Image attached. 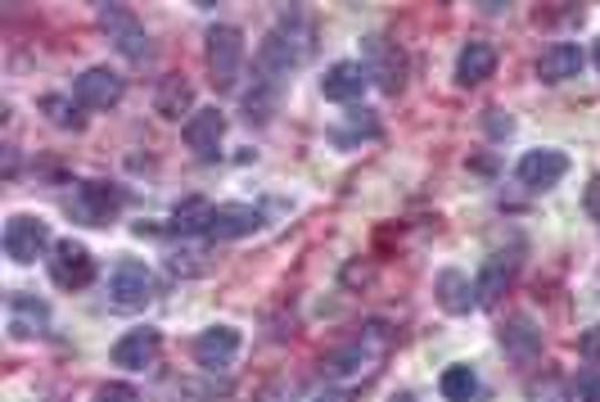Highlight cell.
Returning <instances> with one entry per match:
<instances>
[{
	"instance_id": "6da1fadb",
	"label": "cell",
	"mask_w": 600,
	"mask_h": 402,
	"mask_svg": "<svg viewBox=\"0 0 600 402\" xmlns=\"http://www.w3.org/2000/svg\"><path fill=\"white\" fill-rule=\"evenodd\" d=\"M307 54H312V28H307V19L298 10H289L272 32L262 37V46H257V73L266 82H285L298 63H307Z\"/></svg>"
},
{
	"instance_id": "7a4b0ae2",
	"label": "cell",
	"mask_w": 600,
	"mask_h": 402,
	"mask_svg": "<svg viewBox=\"0 0 600 402\" xmlns=\"http://www.w3.org/2000/svg\"><path fill=\"white\" fill-rule=\"evenodd\" d=\"M204 63H209V82H213L217 91H235L240 69H244V32H240L235 23H217V28H209Z\"/></svg>"
},
{
	"instance_id": "3957f363",
	"label": "cell",
	"mask_w": 600,
	"mask_h": 402,
	"mask_svg": "<svg viewBox=\"0 0 600 402\" xmlns=\"http://www.w3.org/2000/svg\"><path fill=\"white\" fill-rule=\"evenodd\" d=\"M126 209V190L113 181H78L69 194V213L82 227H109Z\"/></svg>"
},
{
	"instance_id": "277c9868",
	"label": "cell",
	"mask_w": 600,
	"mask_h": 402,
	"mask_svg": "<svg viewBox=\"0 0 600 402\" xmlns=\"http://www.w3.org/2000/svg\"><path fill=\"white\" fill-rule=\"evenodd\" d=\"M95 23L104 28V37L113 41V50H118L126 63H145V59H150V32H145V23L131 14L126 6H100Z\"/></svg>"
},
{
	"instance_id": "5b68a950",
	"label": "cell",
	"mask_w": 600,
	"mask_h": 402,
	"mask_svg": "<svg viewBox=\"0 0 600 402\" xmlns=\"http://www.w3.org/2000/svg\"><path fill=\"white\" fill-rule=\"evenodd\" d=\"M154 299V272L136 258H122L109 272V303L122 312H141Z\"/></svg>"
},
{
	"instance_id": "8992f818",
	"label": "cell",
	"mask_w": 600,
	"mask_h": 402,
	"mask_svg": "<svg viewBox=\"0 0 600 402\" xmlns=\"http://www.w3.org/2000/svg\"><path fill=\"white\" fill-rule=\"evenodd\" d=\"M0 244H6V258H10V262L28 267V262L45 258V249H54V244H50V222H41V218H32V213H14V218L6 222V235H0Z\"/></svg>"
},
{
	"instance_id": "52a82bcc",
	"label": "cell",
	"mask_w": 600,
	"mask_h": 402,
	"mask_svg": "<svg viewBox=\"0 0 600 402\" xmlns=\"http://www.w3.org/2000/svg\"><path fill=\"white\" fill-rule=\"evenodd\" d=\"M45 262H50V281H54L59 290H87V285L95 281V258H91V249L78 244V240H59Z\"/></svg>"
},
{
	"instance_id": "ba28073f",
	"label": "cell",
	"mask_w": 600,
	"mask_h": 402,
	"mask_svg": "<svg viewBox=\"0 0 600 402\" xmlns=\"http://www.w3.org/2000/svg\"><path fill=\"white\" fill-rule=\"evenodd\" d=\"M362 69H366V78H370L384 96H397V91H403V82H407V59H403V50L388 46L384 37H366Z\"/></svg>"
},
{
	"instance_id": "9c48e42d",
	"label": "cell",
	"mask_w": 600,
	"mask_h": 402,
	"mask_svg": "<svg viewBox=\"0 0 600 402\" xmlns=\"http://www.w3.org/2000/svg\"><path fill=\"white\" fill-rule=\"evenodd\" d=\"M240 344H244V340H240L235 325H209V330L194 334L190 353H194V362L204 366V371H226V366H235Z\"/></svg>"
},
{
	"instance_id": "30bf717a",
	"label": "cell",
	"mask_w": 600,
	"mask_h": 402,
	"mask_svg": "<svg viewBox=\"0 0 600 402\" xmlns=\"http://www.w3.org/2000/svg\"><path fill=\"white\" fill-rule=\"evenodd\" d=\"M185 150H194V159L213 163L222 154V137H226V113L222 109H194L185 118Z\"/></svg>"
},
{
	"instance_id": "8fae6325",
	"label": "cell",
	"mask_w": 600,
	"mask_h": 402,
	"mask_svg": "<svg viewBox=\"0 0 600 402\" xmlns=\"http://www.w3.org/2000/svg\"><path fill=\"white\" fill-rule=\"evenodd\" d=\"M379 353H384V334H379V325H370V330L357 334L353 344H344L339 353H329L325 371L329 375H366L379 362Z\"/></svg>"
},
{
	"instance_id": "7c38bea8",
	"label": "cell",
	"mask_w": 600,
	"mask_h": 402,
	"mask_svg": "<svg viewBox=\"0 0 600 402\" xmlns=\"http://www.w3.org/2000/svg\"><path fill=\"white\" fill-rule=\"evenodd\" d=\"M515 177L528 190H551V185H560L569 177V154H560V150H528L515 163Z\"/></svg>"
},
{
	"instance_id": "4fadbf2b",
	"label": "cell",
	"mask_w": 600,
	"mask_h": 402,
	"mask_svg": "<svg viewBox=\"0 0 600 402\" xmlns=\"http://www.w3.org/2000/svg\"><path fill=\"white\" fill-rule=\"evenodd\" d=\"M122 96H126V82H122V73H113V69H87L78 82H73V100L82 104V109H113V104H122Z\"/></svg>"
},
{
	"instance_id": "5bb4252c",
	"label": "cell",
	"mask_w": 600,
	"mask_h": 402,
	"mask_svg": "<svg viewBox=\"0 0 600 402\" xmlns=\"http://www.w3.org/2000/svg\"><path fill=\"white\" fill-rule=\"evenodd\" d=\"M159 353H163V334L150 330V325H141V330H126L122 340L113 344V366H122V371H145V366L159 362Z\"/></svg>"
},
{
	"instance_id": "9a60e30c",
	"label": "cell",
	"mask_w": 600,
	"mask_h": 402,
	"mask_svg": "<svg viewBox=\"0 0 600 402\" xmlns=\"http://www.w3.org/2000/svg\"><path fill=\"white\" fill-rule=\"evenodd\" d=\"M6 308H10V340H41V334L50 330V303L37 299V294L14 290Z\"/></svg>"
},
{
	"instance_id": "2e32d148",
	"label": "cell",
	"mask_w": 600,
	"mask_h": 402,
	"mask_svg": "<svg viewBox=\"0 0 600 402\" xmlns=\"http://www.w3.org/2000/svg\"><path fill=\"white\" fill-rule=\"evenodd\" d=\"M366 87H370V78H366V69H362V59H339V63H329L325 78H321V96H325V100H335V104L362 100Z\"/></svg>"
},
{
	"instance_id": "e0dca14e",
	"label": "cell",
	"mask_w": 600,
	"mask_h": 402,
	"mask_svg": "<svg viewBox=\"0 0 600 402\" xmlns=\"http://www.w3.org/2000/svg\"><path fill=\"white\" fill-rule=\"evenodd\" d=\"M532 73H538V82H547V87H560V82L582 73V50L573 41H551L538 54V63H532Z\"/></svg>"
},
{
	"instance_id": "ac0fdd59",
	"label": "cell",
	"mask_w": 600,
	"mask_h": 402,
	"mask_svg": "<svg viewBox=\"0 0 600 402\" xmlns=\"http://www.w3.org/2000/svg\"><path fill=\"white\" fill-rule=\"evenodd\" d=\"M497 73V46L492 41H465L456 54V82L460 87H484Z\"/></svg>"
},
{
	"instance_id": "d6986e66",
	"label": "cell",
	"mask_w": 600,
	"mask_h": 402,
	"mask_svg": "<svg viewBox=\"0 0 600 402\" xmlns=\"http://www.w3.org/2000/svg\"><path fill=\"white\" fill-rule=\"evenodd\" d=\"M501 349H506V358H515V362H532L542 353V330H538V321H532L528 312H515L506 325H501Z\"/></svg>"
},
{
	"instance_id": "ffe728a7",
	"label": "cell",
	"mask_w": 600,
	"mask_h": 402,
	"mask_svg": "<svg viewBox=\"0 0 600 402\" xmlns=\"http://www.w3.org/2000/svg\"><path fill=\"white\" fill-rule=\"evenodd\" d=\"M434 299H438V308H443V312L465 316V312H470V308L479 303V290H475V281L465 277V272L447 267V272H438V281H434Z\"/></svg>"
},
{
	"instance_id": "44dd1931",
	"label": "cell",
	"mask_w": 600,
	"mask_h": 402,
	"mask_svg": "<svg viewBox=\"0 0 600 402\" xmlns=\"http://www.w3.org/2000/svg\"><path fill=\"white\" fill-rule=\"evenodd\" d=\"M257 227H262V209H253V204H217L209 235H213V240H244V235H253Z\"/></svg>"
},
{
	"instance_id": "7402d4cb",
	"label": "cell",
	"mask_w": 600,
	"mask_h": 402,
	"mask_svg": "<svg viewBox=\"0 0 600 402\" xmlns=\"http://www.w3.org/2000/svg\"><path fill=\"white\" fill-rule=\"evenodd\" d=\"M154 113L176 122L181 113H194V87L185 73H167L159 87H154Z\"/></svg>"
},
{
	"instance_id": "603a6c76",
	"label": "cell",
	"mask_w": 600,
	"mask_h": 402,
	"mask_svg": "<svg viewBox=\"0 0 600 402\" xmlns=\"http://www.w3.org/2000/svg\"><path fill=\"white\" fill-rule=\"evenodd\" d=\"M515 272H519V258H515V253H492V258H484L479 281H475L479 303H492L497 294H506V285L515 281Z\"/></svg>"
},
{
	"instance_id": "cb8c5ba5",
	"label": "cell",
	"mask_w": 600,
	"mask_h": 402,
	"mask_svg": "<svg viewBox=\"0 0 600 402\" xmlns=\"http://www.w3.org/2000/svg\"><path fill=\"white\" fill-rule=\"evenodd\" d=\"M213 209L217 204H209V199H185V204H176V213H172V231H181V235H209Z\"/></svg>"
},
{
	"instance_id": "d4e9b609",
	"label": "cell",
	"mask_w": 600,
	"mask_h": 402,
	"mask_svg": "<svg viewBox=\"0 0 600 402\" xmlns=\"http://www.w3.org/2000/svg\"><path fill=\"white\" fill-rule=\"evenodd\" d=\"M438 389H443V398H447V402H470V398L479 393V375H475V366L456 362V366H447V371H443Z\"/></svg>"
},
{
	"instance_id": "484cf974",
	"label": "cell",
	"mask_w": 600,
	"mask_h": 402,
	"mask_svg": "<svg viewBox=\"0 0 600 402\" xmlns=\"http://www.w3.org/2000/svg\"><path fill=\"white\" fill-rule=\"evenodd\" d=\"M78 109H82V104H78L73 96H41V113H45L59 131H82L87 118H82Z\"/></svg>"
},
{
	"instance_id": "4316f807",
	"label": "cell",
	"mask_w": 600,
	"mask_h": 402,
	"mask_svg": "<svg viewBox=\"0 0 600 402\" xmlns=\"http://www.w3.org/2000/svg\"><path fill=\"white\" fill-rule=\"evenodd\" d=\"M353 137H379V122H375V113L370 109H353V118H348V131H339V145H353Z\"/></svg>"
},
{
	"instance_id": "83f0119b",
	"label": "cell",
	"mask_w": 600,
	"mask_h": 402,
	"mask_svg": "<svg viewBox=\"0 0 600 402\" xmlns=\"http://www.w3.org/2000/svg\"><path fill=\"white\" fill-rule=\"evenodd\" d=\"M91 402H141V393L131 389V384H122V380H109V384H100L95 389V398Z\"/></svg>"
},
{
	"instance_id": "f1b7e54d",
	"label": "cell",
	"mask_w": 600,
	"mask_h": 402,
	"mask_svg": "<svg viewBox=\"0 0 600 402\" xmlns=\"http://www.w3.org/2000/svg\"><path fill=\"white\" fill-rule=\"evenodd\" d=\"M573 393H578V402H600V371H582Z\"/></svg>"
},
{
	"instance_id": "f546056e",
	"label": "cell",
	"mask_w": 600,
	"mask_h": 402,
	"mask_svg": "<svg viewBox=\"0 0 600 402\" xmlns=\"http://www.w3.org/2000/svg\"><path fill=\"white\" fill-rule=\"evenodd\" d=\"M484 127H488V131H492V137L501 141V137H510V131H515V118H510V113H501V109H488Z\"/></svg>"
},
{
	"instance_id": "4dcf8cb0",
	"label": "cell",
	"mask_w": 600,
	"mask_h": 402,
	"mask_svg": "<svg viewBox=\"0 0 600 402\" xmlns=\"http://www.w3.org/2000/svg\"><path fill=\"white\" fill-rule=\"evenodd\" d=\"M578 353H582L587 362H596V366H600V325L582 330V340H578Z\"/></svg>"
},
{
	"instance_id": "1f68e13d",
	"label": "cell",
	"mask_w": 600,
	"mask_h": 402,
	"mask_svg": "<svg viewBox=\"0 0 600 402\" xmlns=\"http://www.w3.org/2000/svg\"><path fill=\"white\" fill-rule=\"evenodd\" d=\"M587 213H591V218L600 222V177H596V181L587 185Z\"/></svg>"
},
{
	"instance_id": "d6a6232c",
	"label": "cell",
	"mask_w": 600,
	"mask_h": 402,
	"mask_svg": "<svg viewBox=\"0 0 600 402\" xmlns=\"http://www.w3.org/2000/svg\"><path fill=\"white\" fill-rule=\"evenodd\" d=\"M312 402H353V393H348V389H325V393H316Z\"/></svg>"
},
{
	"instance_id": "836d02e7",
	"label": "cell",
	"mask_w": 600,
	"mask_h": 402,
	"mask_svg": "<svg viewBox=\"0 0 600 402\" xmlns=\"http://www.w3.org/2000/svg\"><path fill=\"white\" fill-rule=\"evenodd\" d=\"M393 402H416V398H411V393H397V398H393Z\"/></svg>"
},
{
	"instance_id": "e575fe53",
	"label": "cell",
	"mask_w": 600,
	"mask_h": 402,
	"mask_svg": "<svg viewBox=\"0 0 600 402\" xmlns=\"http://www.w3.org/2000/svg\"><path fill=\"white\" fill-rule=\"evenodd\" d=\"M591 59H596V69H600V41H596V50H591Z\"/></svg>"
}]
</instances>
